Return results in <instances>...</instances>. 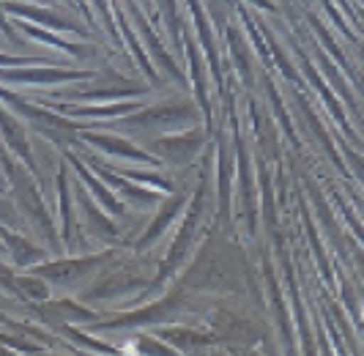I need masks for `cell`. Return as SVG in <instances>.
<instances>
[{
    "mask_svg": "<svg viewBox=\"0 0 364 356\" xmlns=\"http://www.w3.org/2000/svg\"><path fill=\"white\" fill-rule=\"evenodd\" d=\"M3 167H6V173L11 176V184H14V197L19 200V206L25 209V214L31 216V222L36 225L38 231L44 233V239H55V231H53V219H50V214L44 209V200L38 195V189L31 184V178L28 173L19 167L14 159L3 162Z\"/></svg>",
    "mask_w": 364,
    "mask_h": 356,
    "instance_id": "1",
    "label": "cell"
},
{
    "mask_svg": "<svg viewBox=\"0 0 364 356\" xmlns=\"http://www.w3.org/2000/svg\"><path fill=\"white\" fill-rule=\"evenodd\" d=\"M3 9L6 14L14 19H22V22H31V25H38V28H47V31H60V33H85V28H80L74 19L58 14L55 9H47V6H36V3H28V0H3Z\"/></svg>",
    "mask_w": 364,
    "mask_h": 356,
    "instance_id": "2",
    "label": "cell"
},
{
    "mask_svg": "<svg viewBox=\"0 0 364 356\" xmlns=\"http://www.w3.org/2000/svg\"><path fill=\"white\" fill-rule=\"evenodd\" d=\"M9 105H11V110L19 112L25 121H31V126L36 129L41 137H47V140H53V142L72 140V126L66 124V121H60L58 115H53L47 107L31 105V102L22 99L19 93H14V96L9 99Z\"/></svg>",
    "mask_w": 364,
    "mask_h": 356,
    "instance_id": "3",
    "label": "cell"
},
{
    "mask_svg": "<svg viewBox=\"0 0 364 356\" xmlns=\"http://www.w3.org/2000/svg\"><path fill=\"white\" fill-rule=\"evenodd\" d=\"M88 77V71L63 69V66H25V69H0V83L11 85H58L66 80Z\"/></svg>",
    "mask_w": 364,
    "mask_h": 356,
    "instance_id": "4",
    "label": "cell"
},
{
    "mask_svg": "<svg viewBox=\"0 0 364 356\" xmlns=\"http://www.w3.org/2000/svg\"><path fill=\"white\" fill-rule=\"evenodd\" d=\"M0 132H3V140L9 142V151H14L19 159L31 167L33 178H38L36 162H33V151H31L28 137H25V126L19 124L17 118L3 107V102H0Z\"/></svg>",
    "mask_w": 364,
    "mask_h": 356,
    "instance_id": "5",
    "label": "cell"
},
{
    "mask_svg": "<svg viewBox=\"0 0 364 356\" xmlns=\"http://www.w3.org/2000/svg\"><path fill=\"white\" fill-rule=\"evenodd\" d=\"M0 239L6 241L9 252L14 255V263H19V266H33L36 261H41V258H44V249L31 247V244H28L22 236H17V233H9L6 228H0Z\"/></svg>",
    "mask_w": 364,
    "mask_h": 356,
    "instance_id": "6",
    "label": "cell"
},
{
    "mask_svg": "<svg viewBox=\"0 0 364 356\" xmlns=\"http://www.w3.org/2000/svg\"><path fill=\"white\" fill-rule=\"evenodd\" d=\"M25 66H63L55 58H38V55H3L0 53V69H25Z\"/></svg>",
    "mask_w": 364,
    "mask_h": 356,
    "instance_id": "7",
    "label": "cell"
},
{
    "mask_svg": "<svg viewBox=\"0 0 364 356\" xmlns=\"http://www.w3.org/2000/svg\"><path fill=\"white\" fill-rule=\"evenodd\" d=\"M0 33L6 36L14 47H28V41L17 33V25H14V19L6 14V9H3V0H0Z\"/></svg>",
    "mask_w": 364,
    "mask_h": 356,
    "instance_id": "8",
    "label": "cell"
},
{
    "mask_svg": "<svg viewBox=\"0 0 364 356\" xmlns=\"http://www.w3.org/2000/svg\"><path fill=\"white\" fill-rule=\"evenodd\" d=\"M0 219H9V225H19V216L17 211L9 206V200H3L0 197Z\"/></svg>",
    "mask_w": 364,
    "mask_h": 356,
    "instance_id": "9",
    "label": "cell"
},
{
    "mask_svg": "<svg viewBox=\"0 0 364 356\" xmlns=\"http://www.w3.org/2000/svg\"><path fill=\"white\" fill-rule=\"evenodd\" d=\"M36 3H55V0H36Z\"/></svg>",
    "mask_w": 364,
    "mask_h": 356,
    "instance_id": "10",
    "label": "cell"
},
{
    "mask_svg": "<svg viewBox=\"0 0 364 356\" xmlns=\"http://www.w3.org/2000/svg\"><path fill=\"white\" fill-rule=\"evenodd\" d=\"M66 3H69V6H74V3H72V0H66Z\"/></svg>",
    "mask_w": 364,
    "mask_h": 356,
    "instance_id": "11",
    "label": "cell"
},
{
    "mask_svg": "<svg viewBox=\"0 0 364 356\" xmlns=\"http://www.w3.org/2000/svg\"><path fill=\"white\" fill-rule=\"evenodd\" d=\"M362 315H364V310H362Z\"/></svg>",
    "mask_w": 364,
    "mask_h": 356,
    "instance_id": "12",
    "label": "cell"
}]
</instances>
